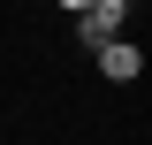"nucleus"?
I'll return each instance as SVG.
<instances>
[{
  "label": "nucleus",
  "mask_w": 152,
  "mask_h": 145,
  "mask_svg": "<svg viewBox=\"0 0 152 145\" xmlns=\"http://www.w3.org/2000/svg\"><path fill=\"white\" fill-rule=\"evenodd\" d=\"M122 23H129V0H91V8H76V31L91 38V46L122 38Z\"/></svg>",
  "instance_id": "f257e3e1"
},
{
  "label": "nucleus",
  "mask_w": 152,
  "mask_h": 145,
  "mask_svg": "<svg viewBox=\"0 0 152 145\" xmlns=\"http://www.w3.org/2000/svg\"><path fill=\"white\" fill-rule=\"evenodd\" d=\"M99 76H107V84H137V76H145V46H137V38H107V46H99Z\"/></svg>",
  "instance_id": "f03ea898"
},
{
  "label": "nucleus",
  "mask_w": 152,
  "mask_h": 145,
  "mask_svg": "<svg viewBox=\"0 0 152 145\" xmlns=\"http://www.w3.org/2000/svg\"><path fill=\"white\" fill-rule=\"evenodd\" d=\"M61 8H69V16H76V8H91V0H61Z\"/></svg>",
  "instance_id": "7ed1b4c3"
}]
</instances>
